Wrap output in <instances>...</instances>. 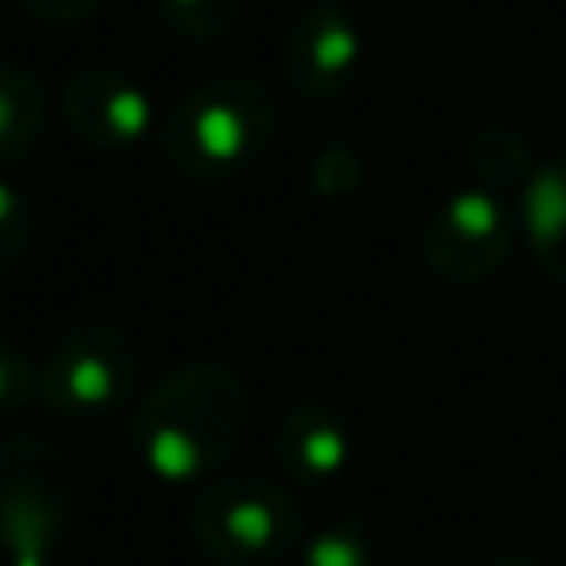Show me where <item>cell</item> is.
<instances>
[{
  "label": "cell",
  "mask_w": 566,
  "mask_h": 566,
  "mask_svg": "<svg viewBox=\"0 0 566 566\" xmlns=\"http://www.w3.org/2000/svg\"><path fill=\"white\" fill-rule=\"evenodd\" d=\"M349 62H354V40H349V31L340 22H332L323 31H310L296 44V53H292V80L305 93L323 97V93H332L345 80Z\"/></svg>",
  "instance_id": "cell-10"
},
{
  "label": "cell",
  "mask_w": 566,
  "mask_h": 566,
  "mask_svg": "<svg viewBox=\"0 0 566 566\" xmlns=\"http://www.w3.org/2000/svg\"><path fill=\"white\" fill-rule=\"evenodd\" d=\"M252 429V394L243 376L217 358L168 367L128 411V442L159 482H199L243 447Z\"/></svg>",
  "instance_id": "cell-1"
},
{
  "label": "cell",
  "mask_w": 566,
  "mask_h": 566,
  "mask_svg": "<svg viewBox=\"0 0 566 566\" xmlns=\"http://www.w3.org/2000/svg\"><path fill=\"white\" fill-rule=\"evenodd\" d=\"M40 133V93L27 75H0V164L31 150Z\"/></svg>",
  "instance_id": "cell-11"
},
{
  "label": "cell",
  "mask_w": 566,
  "mask_h": 566,
  "mask_svg": "<svg viewBox=\"0 0 566 566\" xmlns=\"http://www.w3.org/2000/svg\"><path fill=\"white\" fill-rule=\"evenodd\" d=\"M66 119L93 146H133L150 124V111L133 84L88 71L66 88Z\"/></svg>",
  "instance_id": "cell-8"
},
{
  "label": "cell",
  "mask_w": 566,
  "mask_h": 566,
  "mask_svg": "<svg viewBox=\"0 0 566 566\" xmlns=\"http://www.w3.org/2000/svg\"><path fill=\"white\" fill-rule=\"evenodd\" d=\"M75 517V469L44 438H0V562L49 566Z\"/></svg>",
  "instance_id": "cell-4"
},
{
  "label": "cell",
  "mask_w": 566,
  "mask_h": 566,
  "mask_svg": "<svg viewBox=\"0 0 566 566\" xmlns=\"http://www.w3.org/2000/svg\"><path fill=\"white\" fill-rule=\"evenodd\" d=\"M40 398V367L27 358L22 345L0 336V420L31 407Z\"/></svg>",
  "instance_id": "cell-13"
},
{
  "label": "cell",
  "mask_w": 566,
  "mask_h": 566,
  "mask_svg": "<svg viewBox=\"0 0 566 566\" xmlns=\"http://www.w3.org/2000/svg\"><path fill=\"white\" fill-rule=\"evenodd\" d=\"M31 248V212L27 199L0 181V279H9Z\"/></svg>",
  "instance_id": "cell-14"
},
{
  "label": "cell",
  "mask_w": 566,
  "mask_h": 566,
  "mask_svg": "<svg viewBox=\"0 0 566 566\" xmlns=\"http://www.w3.org/2000/svg\"><path fill=\"white\" fill-rule=\"evenodd\" d=\"M186 526L217 566H279L301 548L305 513L292 486L265 473H226L190 500Z\"/></svg>",
  "instance_id": "cell-2"
},
{
  "label": "cell",
  "mask_w": 566,
  "mask_h": 566,
  "mask_svg": "<svg viewBox=\"0 0 566 566\" xmlns=\"http://www.w3.org/2000/svg\"><path fill=\"white\" fill-rule=\"evenodd\" d=\"M137 389L133 340L106 318H80L40 363V411L62 424H106Z\"/></svg>",
  "instance_id": "cell-5"
},
{
  "label": "cell",
  "mask_w": 566,
  "mask_h": 566,
  "mask_svg": "<svg viewBox=\"0 0 566 566\" xmlns=\"http://www.w3.org/2000/svg\"><path fill=\"white\" fill-rule=\"evenodd\" d=\"M486 566H539L535 557H522V553H504V557H491Z\"/></svg>",
  "instance_id": "cell-15"
},
{
  "label": "cell",
  "mask_w": 566,
  "mask_h": 566,
  "mask_svg": "<svg viewBox=\"0 0 566 566\" xmlns=\"http://www.w3.org/2000/svg\"><path fill=\"white\" fill-rule=\"evenodd\" d=\"M0 566H4V562H0Z\"/></svg>",
  "instance_id": "cell-16"
},
{
  "label": "cell",
  "mask_w": 566,
  "mask_h": 566,
  "mask_svg": "<svg viewBox=\"0 0 566 566\" xmlns=\"http://www.w3.org/2000/svg\"><path fill=\"white\" fill-rule=\"evenodd\" d=\"M274 128V106L252 80H217L186 93L159 128L164 155L199 181L234 177L248 168Z\"/></svg>",
  "instance_id": "cell-3"
},
{
  "label": "cell",
  "mask_w": 566,
  "mask_h": 566,
  "mask_svg": "<svg viewBox=\"0 0 566 566\" xmlns=\"http://www.w3.org/2000/svg\"><path fill=\"white\" fill-rule=\"evenodd\" d=\"M274 460L283 478L301 491H318L336 482L349 464V429L345 416L327 402H296L274 424Z\"/></svg>",
  "instance_id": "cell-7"
},
{
  "label": "cell",
  "mask_w": 566,
  "mask_h": 566,
  "mask_svg": "<svg viewBox=\"0 0 566 566\" xmlns=\"http://www.w3.org/2000/svg\"><path fill=\"white\" fill-rule=\"evenodd\" d=\"M296 566H376V548L358 522H332L296 548Z\"/></svg>",
  "instance_id": "cell-12"
},
{
  "label": "cell",
  "mask_w": 566,
  "mask_h": 566,
  "mask_svg": "<svg viewBox=\"0 0 566 566\" xmlns=\"http://www.w3.org/2000/svg\"><path fill=\"white\" fill-rule=\"evenodd\" d=\"M517 212L486 186L451 195L424 226V261L447 283H486L513 248Z\"/></svg>",
  "instance_id": "cell-6"
},
{
  "label": "cell",
  "mask_w": 566,
  "mask_h": 566,
  "mask_svg": "<svg viewBox=\"0 0 566 566\" xmlns=\"http://www.w3.org/2000/svg\"><path fill=\"white\" fill-rule=\"evenodd\" d=\"M517 208V226L526 234L531 256L553 283L566 287V159H553L548 168L531 172Z\"/></svg>",
  "instance_id": "cell-9"
}]
</instances>
